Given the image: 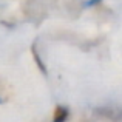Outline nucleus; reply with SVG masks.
Segmentation results:
<instances>
[{
  "label": "nucleus",
  "mask_w": 122,
  "mask_h": 122,
  "mask_svg": "<svg viewBox=\"0 0 122 122\" xmlns=\"http://www.w3.org/2000/svg\"><path fill=\"white\" fill-rule=\"evenodd\" d=\"M66 116H68V111H66V108H62V107H57L56 108V113H54V122H63L66 119Z\"/></svg>",
  "instance_id": "f257e3e1"
}]
</instances>
